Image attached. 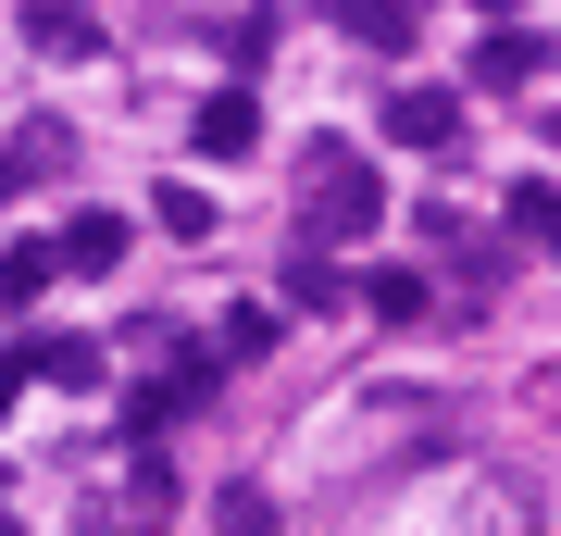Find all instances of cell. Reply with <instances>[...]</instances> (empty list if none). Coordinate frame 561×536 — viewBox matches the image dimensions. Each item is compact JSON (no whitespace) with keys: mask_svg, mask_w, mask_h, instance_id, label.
I'll return each instance as SVG.
<instances>
[{"mask_svg":"<svg viewBox=\"0 0 561 536\" xmlns=\"http://www.w3.org/2000/svg\"><path fill=\"white\" fill-rule=\"evenodd\" d=\"M375 162H362L350 138H312V162H300V238L312 250H350V238H375Z\"/></svg>","mask_w":561,"mask_h":536,"instance_id":"6da1fadb","label":"cell"},{"mask_svg":"<svg viewBox=\"0 0 561 536\" xmlns=\"http://www.w3.org/2000/svg\"><path fill=\"white\" fill-rule=\"evenodd\" d=\"M375 125H387L400 150H461V100H449V88H400Z\"/></svg>","mask_w":561,"mask_h":536,"instance_id":"7a4b0ae2","label":"cell"},{"mask_svg":"<svg viewBox=\"0 0 561 536\" xmlns=\"http://www.w3.org/2000/svg\"><path fill=\"white\" fill-rule=\"evenodd\" d=\"M187 138H201V162H250V150H262V113H250V88H213L201 113H187Z\"/></svg>","mask_w":561,"mask_h":536,"instance_id":"3957f363","label":"cell"},{"mask_svg":"<svg viewBox=\"0 0 561 536\" xmlns=\"http://www.w3.org/2000/svg\"><path fill=\"white\" fill-rule=\"evenodd\" d=\"M537 76H549V38H537V25H486L474 88H537Z\"/></svg>","mask_w":561,"mask_h":536,"instance_id":"277c9868","label":"cell"},{"mask_svg":"<svg viewBox=\"0 0 561 536\" xmlns=\"http://www.w3.org/2000/svg\"><path fill=\"white\" fill-rule=\"evenodd\" d=\"M62 162H76V138H62V125H25V138L0 150V199H13V187H50Z\"/></svg>","mask_w":561,"mask_h":536,"instance_id":"5b68a950","label":"cell"},{"mask_svg":"<svg viewBox=\"0 0 561 536\" xmlns=\"http://www.w3.org/2000/svg\"><path fill=\"white\" fill-rule=\"evenodd\" d=\"M50 250H62V275H113V262H125V213H76Z\"/></svg>","mask_w":561,"mask_h":536,"instance_id":"8992f818","label":"cell"},{"mask_svg":"<svg viewBox=\"0 0 561 536\" xmlns=\"http://www.w3.org/2000/svg\"><path fill=\"white\" fill-rule=\"evenodd\" d=\"M324 13H337L362 50H412V13H424V0H324Z\"/></svg>","mask_w":561,"mask_h":536,"instance_id":"52a82bcc","label":"cell"},{"mask_svg":"<svg viewBox=\"0 0 561 536\" xmlns=\"http://www.w3.org/2000/svg\"><path fill=\"white\" fill-rule=\"evenodd\" d=\"M25 38H38L50 62H88V50H101V25H88L76 0H25Z\"/></svg>","mask_w":561,"mask_h":536,"instance_id":"ba28073f","label":"cell"},{"mask_svg":"<svg viewBox=\"0 0 561 536\" xmlns=\"http://www.w3.org/2000/svg\"><path fill=\"white\" fill-rule=\"evenodd\" d=\"M362 312H375V324H424V312H437V287H424L412 262H387V275H362Z\"/></svg>","mask_w":561,"mask_h":536,"instance_id":"9c48e42d","label":"cell"},{"mask_svg":"<svg viewBox=\"0 0 561 536\" xmlns=\"http://www.w3.org/2000/svg\"><path fill=\"white\" fill-rule=\"evenodd\" d=\"M50 275H62V250H50V238H13V250H0V312H25Z\"/></svg>","mask_w":561,"mask_h":536,"instance_id":"30bf717a","label":"cell"},{"mask_svg":"<svg viewBox=\"0 0 561 536\" xmlns=\"http://www.w3.org/2000/svg\"><path fill=\"white\" fill-rule=\"evenodd\" d=\"M287 299H300V312H324V299H337V250H287Z\"/></svg>","mask_w":561,"mask_h":536,"instance_id":"8fae6325","label":"cell"},{"mask_svg":"<svg viewBox=\"0 0 561 536\" xmlns=\"http://www.w3.org/2000/svg\"><path fill=\"white\" fill-rule=\"evenodd\" d=\"M25 375H62V387H88V375H101V350H88V338H38V350H25Z\"/></svg>","mask_w":561,"mask_h":536,"instance_id":"7c38bea8","label":"cell"},{"mask_svg":"<svg viewBox=\"0 0 561 536\" xmlns=\"http://www.w3.org/2000/svg\"><path fill=\"white\" fill-rule=\"evenodd\" d=\"M512 225H524V238H549V250H561V187H549V175H524V187H512Z\"/></svg>","mask_w":561,"mask_h":536,"instance_id":"4fadbf2b","label":"cell"},{"mask_svg":"<svg viewBox=\"0 0 561 536\" xmlns=\"http://www.w3.org/2000/svg\"><path fill=\"white\" fill-rule=\"evenodd\" d=\"M150 199H162V238H213V199L201 187H150Z\"/></svg>","mask_w":561,"mask_h":536,"instance_id":"5bb4252c","label":"cell"},{"mask_svg":"<svg viewBox=\"0 0 561 536\" xmlns=\"http://www.w3.org/2000/svg\"><path fill=\"white\" fill-rule=\"evenodd\" d=\"M213 524H225V536H275V499H262V487H225Z\"/></svg>","mask_w":561,"mask_h":536,"instance_id":"9a60e30c","label":"cell"},{"mask_svg":"<svg viewBox=\"0 0 561 536\" xmlns=\"http://www.w3.org/2000/svg\"><path fill=\"white\" fill-rule=\"evenodd\" d=\"M13 399H25V350H13V362H0V412H13Z\"/></svg>","mask_w":561,"mask_h":536,"instance_id":"2e32d148","label":"cell"},{"mask_svg":"<svg viewBox=\"0 0 561 536\" xmlns=\"http://www.w3.org/2000/svg\"><path fill=\"white\" fill-rule=\"evenodd\" d=\"M0 536H25V524H13V512H0Z\"/></svg>","mask_w":561,"mask_h":536,"instance_id":"e0dca14e","label":"cell"},{"mask_svg":"<svg viewBox=\"0 0 561 536\" xmlns=\"http://www.w3.org/2000/svg\"><path fill=\"white\" fill-rule=\"evenodd\" d=\"M549 138H561V100H549Z\"/></svg>","mask_w":561,"mask_h":536,"instance_id":"ac0fdd59","label":"cell"}]
</instances>
